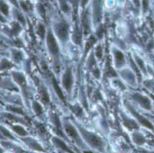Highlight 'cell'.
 Segmentation results:
<instances>
[{"label":"cell","mask_w":154,"mask_h":153,"mask_svg":"<svg viewBox=\"0 0 154 153\" xmlns=\"http://www.w3.org/2000/svg\"><path fill=\"white\" fill-rule=\"evenodd\" d=\"M74 124L77 126L83 141L85 142V143L87 144V146L88 148L99 153L106 152V143L101 136H99L97 133H94V132L85 128L84 126H82V124H80L77 122H75Z\"/></svg>","instance_id":"6da1fadb"},{"label":"cell","mask_w":154,"mask_h":153,"mask_svg":"<svg viewBox=\"0 0 154 153\" xmlns=\"http://www.w3.org/2000/svg\"><path fill=\"white\" fill-rule=\"evenodd\" d=\"M51 29L60 41V45L65 46L70 41L71 24L66 16L58 17L52 23Z\"/></svg>","instance_id":"7a4b0ae2"},{"label":"cell","mask_w":154,"mask_h":153,"mask_svg":"<svg viewBox=\"0 0 154 153\" xmlns=\"http://www.w3.org/2000/svg\"><path fill=\"white\" fill-rule=\"evenodd\" d=\"M125 97L134 106H137L143 111L146 112L153 111V101L148 95L143 92L137 90H128L125 92Z\"/></svg>","instance_id":"3957f363"},{"label":"cell","mask_w":154,"mask_h":153,"mask_svg":"<svg viewBox=\"0 0 154 153\" xmlns=\"http://www.w3.org/2000/svg\"><path fill=\"white\" fill-rule=\"evenodd\" d=\"M62 125H63V131H64L67 138L71 140L79 148H80L82 150H87L88 148L87 146V144L85 143V142L83 141L75 124L70 122L69 119L64 118L62 121Z\"/></svg>","instance_id":"277c9868"},{"label":"cell","mask_w":154,"mask_h":153,"mask_svg":"<svg viewBox=\"0 0 154 153\" xmlns=\"http://www.w3.org/2000/svg\"><path fill=\"white\" fill-rule=\"evenodd\" d=\"M45 41H46V47L48 50L49 54L52 57L56 64H60V43L58 41L57 37L55 36L51 27H50L47 30L46 37H45Z\"/></svg>","instance_id":"5b68a950"},{"label":"cell","mask_w":154,"mask_h":153,"mask_svg":"<svg viewBox=\"0 0 154 153\" xmlns=\"http://www.w3.org/2000/svg\"><path fill=\"white\" fill-rule=\"evenodd\" d=\"M110 55L113 68L117 71L129 63V54L116 44L110 45Z\"/></svg>","instance_id":"8992f818"},{"label":"cell","mask_w":154,"mask_h":153,"mask_svg":"<svg viewBox=\"0 0 154 153\" xmlns=\"http://www.w3.org/2000/svg\"><path fill=\"white\" fill-rule=\"evenodd\" d=\"M124 106L126 109V111L130 114V115L138 123L139 125L144 127L145 129L150 130L151 132H154V124L149 120L148 118H146L144 115H143L141 113H139L135 106L125 97V99L124 100Z\"/></svg>","instance_id":"52a82bcc"},{"label":"cell","mask_w":154,"mask_h":153,"mask_svg":"<svg viewBox=\"0 0 154 153\" xmlns=\"http://www.w3.org/2000/svg\"><path fill=\"white\" fill-rule=\"evenodd\" d=\"M75 86V74L72 65H67L60 76V87L67 96H70Z\"/></svg>","instance_id":"ba28073f"},{"label":"cell","mask_w":154,"mask_h":153,"mask_svg":"<svg viewBox=\"0 0 154 153\" xmlns=\"http://www.w3.org/2000/svg\"><path fill=\"white\" fill-rule=\"evenodd\" d=\"M117 76L126 84L128 87L136 89L140 87L141 82L137 76V74L134 72V70L129 66H125L122 68L121 69L117 70Z\"/></svg>","instance_id":"9c48e42d"},{"label":"cell","mask_w":154,"mask_h":153,"mask_svg":"<svg viewBox=\"0 0 154 153\" xmlns=\"http://www.w3.org/2000/svg\"><path fill=\"white\" fill-rule=\"evenodd\" d=\"M104 8V0H90L89 11L92 20L93 30L102 23Z\"/></svg>","instance_id":"30bf717a"},{"label":"cell","mask_w":154,"mask_h":153,"mask_svg":"<svg viewBox=\"0 0 154 153\" xmlns=\"http://www.w3.org/2000/svg\"><path fill=\"white\" fill-rule=\"evenodd\" d=\"M49 119L51 124L53 125L54 127V131L56 132V133L60 136V138L63 139H67V136L63 131V125H62V121L60 119L59 115L55 113V112H51L49 115Z\"/></svg>","instance_id":"8fae6325"},{"label":"cell","mask_w":154,"mask_h":153,"mask_svg":"<svg viewBox=\"0 0 154 153\" xmlns=\"http://www.w3.org/2000/svg\"><path fill=\"white\" fill-rule=\"evenodd\" d=\"M130 54H131L135 65L137 66V68L143 74V78H147V64H148V62L144 60V58L140 53H138L136 51H131Z\"/></svg>","instance_id":"7c38bea8"},{"label":"cell","mask_w":154,"mask_h":153,"mask_svg":"<svg viewBox=\"0 0 154 153\" xmlns=\"http://www.w3.org/2000/svg\"><path fill=\"white\" fill-rule=\"evenodd\" d=\"M12 76H13V78L15 81V83L22 89L23 96L27 97V84H26V79H25L24 75L19 71H13Z\"/></svg>","instance_id":"4fadbf2b"},{"label":"cell","mask_w":154,"mask_h":153,"mask_svg":"<svg viewBox=\"0 0 154 153\" xmlns=\"http://www.w3.org/2000/svg\"><path fill=\"white\" fill-rule=\"evenodd\" d=\"M92 51H93L97 62L100 65H102L103 60H105V48H104L102 41H97L94 44V46L92 47Z\"/></svg>","instance_id":"5bb4252c"},{"label":"cell","mask_w":154,"mask_h":153,"mask_svg":"<svg viewBox=\"0 0 154 153\" xmlns=\"http://www.w3.org/2000/svg\"><path fill=\"white\" fill-rule=\"evenodd\" d=\"M130 137H131V140L134 142V144L138 147H143L145 144H147V138L139 130H134V131L131 132Z\"/></svg>","instance_id":"9a60e30c"},{"label":"cell","mask_w":154,"mask_h":153,"mask_svg":"<svg viewBox=\"0 0 154 153\" xmlns=\"http://www.w3.org/2000/svg\"><path fill=\"white\" fill-rule=\"evenodd\" d=\"M121 118H122L124 125L125 126V128L128 131L133 132L134 130H139L138 123L132 116H128L127 115H125L124 113H121Z\"/></svg>","instance_id":"2e32d148"},{"label":"cell","mask_w":154,"mask_h":153,"mask_svg":"<svg viewBox=\"0 0 154 153\" xmlns=\"http://www.w3.org/2000/svg\"><path fill=\"white\" fill-rule=\"evenodd\" d=\"M11 15H12L13 19L14 21L18 22L19 23H21L23 27H25L26 26V18H25L23 13L21 11L20 8H17V7L13 6L12 11H11Z\"/></svg>","instance_id":"e0dca14e"},{"label":"cell","mask_w":154,"mask_h":153,"mask_svg":"<svg viewBox=\"0 0 154 153\" xmlns=\"http://www.w3.org/2000/svg\"><path fill=\"white\" fill-rule=\"evenodd\" d=\"M110 84L112 86V87H114L115 89H117V90H120L122 92H126L128 91V87L126 86V84L118 77H114V78H110Z\"/></svg>","instance_id":"ac0fdd59"},{"label":"cell","mask_w":154,"mask_h":153,"mask_svg":"<svg viewBox=\"0 0 154 153\" xmlns=\"http://www.w3.org/2000/svg\"><path fill=\"white\" fill-rule=\"evenodd\" d=\"M23 142L32 151H39V152H43L44 150L43 148L41 146V144L35 141L33 138H31V137H26V138H23Z\"/></svg>","instance_id":"d6986e66"},{"label":"cell","mask_w":154,"mask_h":153,"mask_svg":"<svg viewBox=\"0 0 154 153\" xmlns=\"http://www.w3.org/2000/svg\"><path fill=\"white\" fill-rule=\"evenodd\" d=\"M12 7L7 0H0V14L6 19L11 15Z\"/></svg>","instance_id":"ffe728a7"},{"label":"cell","mask_w":154,"mask_h":153,"mask_svg":"<svg viewBox=\"0 0 154 153\" xmlns=\"http://www.w3.org/2000/svg\"><path fill=\"white\" fill-rule=\"evenodd\" d=\"M101 66H102V65L97 64V65H96L94 68H92V69L88 71V73L91 75V77H92L94 79L98 80V81H100V80L102 79L103 75H104V71H103V69L101 68Z\"/></svg>","instance_id":"44dd1931"},{"label":"cell","mask_w":154,"mask_h":153,"mask_svg":"<svg viewBox=\"0 0 154 153\" xmlns=\"http://www.w3.org/2000/svg\"><path fill=\"white\" fill-rule=\"evenodd\" d=\"M70 110L72 111L74 115H76V117L79 119H82L85 115V112H84L85 108L80 105V103H76L70 106Z\"/></svg>","instance_id":"7402d4cb"},{"label":"cell","mask_w":154,"mask_h":153,"mask_svg":"<svg viewBox=\"0 0 154 153\" xmlns=\"http://www.w3.org/2000/svg\"><path fill=\"white\" fill-rule=\"evenodd\" d=\"M51 84H52V87L57 95V96L63 102L65 103V96H64V91L63 89L61 88V87L57 83L56 79L54 78H51Z\"/></svg>","instance_id":"603a6c76"},{"label":"cell","mask_w":154,"mask_h":153,"mask_svg":"<svg viewBox=\"0 0 154 153\" xmlns=\"http://www.w3.org/2000/svg\"><path fill=\"white\" fill-rule=\"evenodd\" d=\"M39 95H40V98L42 103L44 106H49L50 104V95L47 91V89L45 87H41L39 90Z\"/></svg>","instance_id":"cb8c5ba5"},{"label":"cell","mask_w":154,"mask_h":153,"mask_svg":"<svg viewBox=\"0 0 154 153\" xmlns=\"http://www.w3.org/2000/svg\"><path fill=\"white\" fill-rule=\"evenodd\" d=\"M47 28L46 26L44 25V23H38L36 24V28H35V32H36V34L41 38V39H45L46 37V33H47Z\"/></svg>","instance_id":"d4e9b609"},{"label":"cell","mask_w":154,"mask_h":153,"mask_svg":"<svg viewBox=\"0 0 154 153\" xmlns=\"http://www.w3.org/2000/svg\"><path fill=\"white\" fill-rule=\"evenodd\" d=\"M12 130L19 136H22V137H25L28 135V132L22 126V125H19V124H15V125H13L12 126Z\"/></svg>","instance_id":"484cf974"},{"label":"cell","mask_w":154,"mask_h":153,"mask_svg":"<svg viewBox=\"0 0 154 153\" xmlns=\"http://www.w3.org/2000/svg\"><path fill=\"white\" fill-rule=\"evenodd\" d=\"M19 8L23 14H30L31 13V5L26 0H19Z\"/></svg>","instance_id":"4316f807"},{"label":"cell","mask_w":154,"mask_h":153,"mask_svg":"<svg viewBox=\"0 0 154 153\" xmlns=\"http://www.w3.org/2000/svg\"><path fill=\"white\" fill-rule=\"evenodd\" d=\"M32 110H33V112H34V114L36 115L40 116L41 115H42V113H43V107H42V106L40 103H38L36 101H32Z\"/></svg>","instance_id":"83f0119b"},{"label":"cell","mask_w":154,"mask_h":153,"mask_svg":"<svg viewBox=\"0 0 154 153\" xmlns=\"http://www.w3.org/2000/svg\"><path fill=\"white\" fill-rule=\"evenodd\" d=\"M0 115L5 119H8L10 121H14V122H21V123H24V121L22 118H19L17 116H15L14 115H13L12 113H2L0 114Z\"/></svg>","instance_id":"f1b7e54d"},{"label":"cell","mask_w":154,"mask_h":153,"mask_svg":"<svg viewBox=\"0 0 154 153\" xmlns=\"http://www.w3.org/2000/svg\"><path fill=\"white\" fill-rule=\"evenodd\" d=\"M12 59L15 63L21 62L23 60V54L19 50H12Z\"/></svg>","instance_id":"f546056e"},{"label":"cell","mask_w":154,"mask_h":153,"mask_svg":"<svg viewBox=\"0 0 154 153\" xmlns=\"http://www.w3.org/2000/svg\"><path fill=\"white\" fill-rule=\"evenodd\" d=\"M12 67H13V63L10 60H8L6 59H2L0 60V71L11 69Z\"/></svg>","instance_id":"4dcf8cb0"},{"label":"cell","mask_w":154,"mask_h":153,"mask_svg":"<svg viewBox=\"0 0 154 153\" xmlns=\"http://www.w3.org/2000/svg\"><path fill=\"white\" fill-rule=\"evenodd\" d=\"M6 110L9 111L10 113L12 114H16V115H24V113L23 111L22 108L20 107H17V106H7L6 107Z\"/></svg>","instance_id":"1f68e13d"},{"label":"cell","mask_w":154,"mask_h":153,"mask_svg":"<svg viewBox=\"0 0 154 153\" xmlns=\"http://www.w3.org/2000/svg\"><path fill=\"white\" fill-rule=\"evenodd\" d=\"M0 133H1L4 137H5V138H7V139L15 140L14 137V135L10 133V131H8L5 127H4V126H2V125H0Z\"/></svg>","instance_id":"d6a6232c"},{"label":"cell","mask_w":154,"mask_h":153,"mask_svg":"<svg viewBox=\"0 0 154 153\" xmlns=\"http://www.w3.org/2000/svg\"><path fill=\"white\" fill-rule=\"evenodd\" d=\"M116 5V0H104V7L113 9Z\"/></svg>","instance_id":"836d02e7"},{"label":"cell","mask_w":154,"mask_h":153,"mask_svg":"<svg viewBox=\"0 0 154 153\" xmlns=\"http://www.w3.org/2000/svg\"><path fill=\"white\" fill-rule=\"evenodd\" d=\"M146 50H148L149 52L154 51V38H151L148 40L146 43Z\"/></svg>","instance_id":"e575fe53"},{"label":"cell","mask_w":154,"mask_h":153,"mask_svg":"<svg viewBox=\"0 0 154 153\" xmlns=\"http://www.w3.org/2000/svg\"><path fill=\"white\" fill-rule=\"evenodd\" d=\"M132 5H134V9L138 12V13H141V0H130Z\"/></svg>","instance_id":"d590c367"},{"label":"cell","mask_w":154,"mask_h":153,"mask_svg":"<svg viewBox=\"0 0 154 153\" xmlns=\"http://www.w3.org/2000/svg\"><path fill=\"white\" fill-rule=\"evenodd\" d=\"M0 153H4V149L0 147Z\"/></svg>","instance_id":"8d00e7d4"},{"label":"cell","mask_w":154,"mask_h":153,"mask_svg":"<svg viewBox=\"0 0 154 153\" xmlns=\"http://www.w3.org/2000/svg\"><path fill=\"white\" fill-rule=\"evenodd\" d=\"M151 92H152V93H153V94H154V86H153V87H152V90Z\"/></svg>","instance_id":"74e56055"},{"label":"cell","mask_w":154,"mask_h":153,"mask_svg":"<svg viewBox=\"0 0 154 153\" xmlns=\"http://www.w3.org/2000/svg\"><path fill=\"white\" fill-rule=\"evenodd\" d=\"M59 153H66V152H64V151H59Z\"/></svg>","instance_id":"f35d334b"},{"label":"cell","mask_w":154,"mask_h":153,"mask_svg":"<svg viewBox=\"0 0 154 153\" xmlns=\"http://www.w3.org/2000/svg\"><path fill=\"white\" fill-rule=\"evenodd\" d=\"M152 5H153L154 6V0H152Z\"/></svg>","instance_id":"ab89813d"},{"label":"cell","mask_w":154,"mask_h":153,"mask_svg":"<svg viewBox=\"0 0 154 153\" xmlns=\"http://www.w3.org/2000/svg\"><path fill=\"white\" fill-rule=\"evenodd\" d=\"M153 12H154V6H153Z\"/></svg>","instance_id":"60d3db41"},{"label":"cell","mask_w":154,"mask_h":153,"mask_svg":"<svg viewBox=\"0 0 154 153\" xmlns=\"http://www.w3.org/2000/svg\"><path fill=\"white\" fill-rule=\"evenodd\" d=\"M153 111H154V106H153Z\"/></svg>","instance_id":"b9f144b4"},{"label":"cell","mask_w":154,"mask_h":153,"mask_svg":"<svg viewBox=\"0 0 154 153\" xmlns=\"http://www.w3.org/2000/svg\"><path fill=\"white\" fill-rule=\"evenodd\" d=\"M153 124H154V122H153Z\"/></svg>","instance_id":"7bdbcfd3"}]
</instances>
